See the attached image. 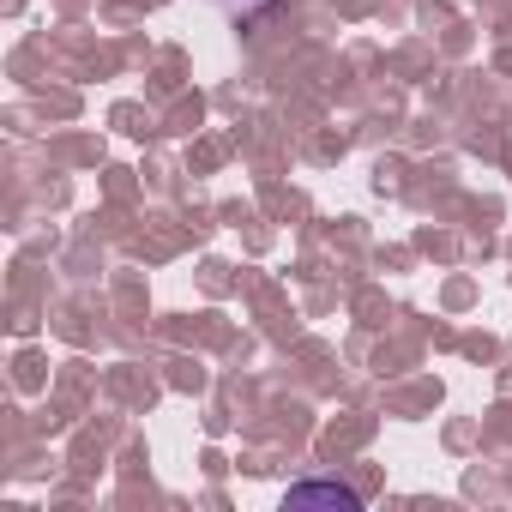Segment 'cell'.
I'll list each match as a JSON object with an SVG mask.
<instances>
[{"instance_id":"1","label":"cell","mask_w":512,"mask_h":512,"mask_svg":"<svg viewBox=\"0 0 512 512\" xmlns=\"http://www.w3.org/2000/svg\"><path fill=\"white\" fill-rule=\"evenodd\" d=\"M290 506H344V512H356L362 494L350 482H296L290 488Z\"/></svg>"}]
</instances>
